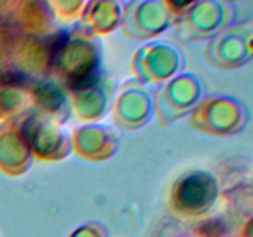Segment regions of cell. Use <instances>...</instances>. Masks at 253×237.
Returning a JSON list of instances; mask_svg holds the SVG:
<instances>
[{
    "label": "cell",
    "mask_w": 253,
    "mask_h": 237,
    "mask_svg": "<svg viewBox=\"0 0 253 237\" xmlns=\"http://www.w3.org/2000/svg\"><path fill=\"white\" fill-rule=\"evenodd\" d=\"M95 67H90V68L85 69L82 73L77 74L73 79H71L72 81V88L74 89H81V88H86V86L90 85L91 83L95 79Z\"/></svg>",
    "instance_id": "cell-1"
},
{
    "label": "cell",
    "mask_w": 253,
    "mask_h": 237,
    "mask_svg": "<svg viewBox=\"0 0 253 237\" xmlns=\"http://www.w3.org/2000/svg\"><path fill=\"white\" fill-rule=\"evenodd\" d=\"M64 42H66V35L64 34H59L54 37L53 42L51 44V57L54 58V57L58 54V52L63 48Z\"/></svg>",
    "instance_id": "cell-2"
},
{
    "label": "cell",
    "mask_w": 253,
    "mask_h": 237,
    "mask_svg": "<svg viewBox=\"0 0 253 237\" xmlns=\"http://www.w3.org/2000/svg\"><path fill=\"white\" fill-rule=\"evenodd\" d=\"M0 80L4 81V83L6 84H14L15 85V84H17L19 81L24 80V78H22L19 73H16V72H6V73H4L0 77Z\"/></svg>",
    "instance_id": "cell-3"
}]
</instances>
